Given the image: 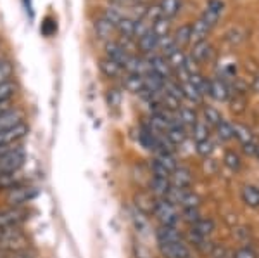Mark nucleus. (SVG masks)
Segmentation results:
<instances>
[{
    "mask_svg": "<svg viewBox=\"0 0 259 258\" xmlns=\"http://www.w3.org/2000/svg\"><path fill=\"white\" fill-rule=\"evenodd\" d=\"M30 248V239L28 236L18 229H0V249L6 253L21 251V249Z\"/></svg>",
    "mask_w": 259,
    "mask_h": 258,
    "instance_id": "obj_1",
    "label": "nucleus"
},
{
    "mask_svg": "<svg viewBox=\"0 0 259 258\" xmlns=\"http://www.w3.org/2000/svg\"><path fill=\"white\" fill-rule=\"evenodd\" d=\"M154 217L159 220V226H171L177 227L180 222V210L177 205H173L166 198H159L156 201V208H154Z\"/></svg>",
    "mask_w": 259,
    "mask_h": 258,
    "instance_id": "obj_2",
    "label": "nucleus"
},
{
    "mask_svg": "<svg viewBox=\"0 0 259 258\" xmlns=\"http://www.w3.org/2000/svg\"><path fill=\"white\" fill-rule=\"evenodd\" d=\"M30 218V211L24 206H9L0 210V229H18Z\"/></svg>",
    "mask_w": 259,
    "mask_h": 258,
    "instance_id": "obj_3",
    "label": "nucleus"
},
{
    "mask_svg": "<svg viewBox=\"0 0 259 258\" xmlns=\"http://www.w3.org/2000/svg\"><path fill=\"white\" fill-rule=\"evenodd\" d=\"M36 196H38V189L35 186L21 184L18 187H14V189L7 191L6 201L9 206H24L28 203H31Z\"/></svg>",
    "mask_w": 259,
    "mask_h": 258,
    "instance_id": "obj_4",
    "label": "nucleus"
},
{
    "mask_svg": "<svg viewBox=\"0 0 259 258\" xmlns=\"http://www.w3.org/2000/svg\"><path fill=\"white\" fill-rule=\"evenodd\" d=\"M26 163V151L23 145H18L16 149H12L11 153H7L4 158H0V175L2 173H11L18 172Z\"/></svg>",
    "mask_w": 259,
    "mask_h": 258,
    "instance_id": "obj_5",
    "label": "nucleus"
},
{
    "mask_svg": "<svg viewBox=\"0 0 259 258\" xmlns=\"http://www.w3.org/2000/svg\"><path fill=\"white\" fill-rule=\"evenodd\" d=\"M159 251L164 258H192L190 246L185 239L177 243H157Z\"/></svg>",
    "mask_w": 259,
    "mask_h": 258,
    "instance_id": "obj_6",
    "label": "nucleus"
},
{
    "mask_svg": "<svg viewBox=\"0 0 259 258\" xmlns=\"http://www.w3.org/2000/svg\"><path fill=\"white\" fill-rule=\"evenodd\" d=\"M30 132V127L26 123H19L12 128H7V130H2L0 132V145H14V144H19L24 137L28 135Z\"/></svg>",
    "mask_w": 259,
    "mask_h": 258,
    "instance_id": "obj_7",
    "label": "nucleus"
},
{
    "mask_svg": "<svg viewBox=\"0 0 259 258\" xmlns=\"http://www.w3.org/2000/svg\"><path fill=\"white\" fill-rule=\"evenodd\" d=\"M147 64H149V69L154 73H157L159 77H162L164 80H171L173 77V69H171L168 59L161 54H152V56H147Z\"/></svg>",
    "mask_w": 259,
    "mask_h": 258,
    "instance_id": "obj_8",
    "label": "nucleus"
},
{
    "mask_svg": "<svg viewBox=\"0 0 259 258\" xmlns=\"http://www.w3.org/2000/svg\"><path fill=\"white\" fill-rule=\"evenodd\" d=\"M130 56H132V54H130L126 49L119 44V42H116V40H107L106 42V57L107 59L118 62V64H121L124 68L128 59H130Z\"/></svg>",
    "mask_w": 259,
    "mask_h": 258,
    "instance_id": "obj_9",
    "label": "nucleus"
},
{
    "mask_svg": "<svg viewBox=\"0 0 259 258\" xmlns=\"http://www.w3.org/2000/svg\"><path fill=\"white\" fill-rule=\"evenodd\" d=\"M157 47H159V36L152 31V28H150V31H147L144 36H140V39L137 40V49H140L145 56L156 54Z\"/></svg>",
    "mask_w": 259,
    "mask_h": 258,
    "instance_id": "obj_10",
    "label": "nucleus"
},
{
    "mask_svg": "<svg viewBox=\"0 0 259 258\" xmlns=\"http://www.w3.org/2000/svg\"><path fill=\"white\" fill-rule=\"evenodd\" d=\"M192 173L189 168H185V166H178L177 170H175L173 173H171L169 177V182L173 187H178V189H190L192 186Z\"/></svg>",
    "mask_w": 259,
    "mask_h": 258,
    "instance_id": "obj_11",
    "label": "nucleus"
},
{
    "mask_svg": "<svg viewBox=\"0 0 259 258\" xmlns=\"http://www.w3.org/2000/svg\"><path fill=\"white\" fill-rule=\"evenodd\" d=\"M171 189V182L169 178H162V177H150L149 180V193L152 194L156 199L166 198Z\"/></svg>",
    "mask_w": 259,
    "mask_h": 258,
    "instance_id": "obj_12",
    "label": "nucleus"
},
{
    "mask_svg": "<svg viewBox=\"0 0 259 258\" xmlns=\"http://www.w3.org/2000/svg\"><path fill=\"white\" fill-rule=\"evenodd\" d=\"M24 120V113L18 107H11L9 111L0 115V132L2 130H7V128H12L16 125L23 123Z\"/></svg>",
    "mask_w": 259,
    "mask_h": 258,
    "instance_id": "obj_13",
    "label": "nucleus"
},
{
    "mask_svg": "<svg viewBox=\"0 0 259 258\" xmlns=\"http://www.w3.org/2000/svg\"><path fill=\"white\" fill-rule=\"evenodd\" d=\"M212 52H214V49H212V45L209 42H200V44H195L192 45V52H190V57L194 59L197 64H202V62L209 61Z\"/></svg>",
    "mask_w": 259,
    "mask_h": 258,
    "instance_id": "obj_14",
    "label": "nucleus"
},
{
    "mask_svg": "<svg viewBox=\"0 0 259 258\" xmlns=\"http://www.w3.org/2000/svg\"><path fill=\"white\" fill-rule=\"evenodd\" d=\"M157 243H177V241H183V234L178 231V227L171 226H159L156 231Z\"/></svg>",
    "mask_w": 259,
    "mask_h": 258,
    "instance_id": "obj_15",
    "label": "nucleus"
},
{
    "mask_svg": "<svg viewBox=\"0 0 259 258\" xmlns=\"http://www.w3.org/2000/svg\"><path fill=\"white\" fill-rule=\"evenodd\" d=\"M99 68L107 78H123L124 77L123 66L114 61H111V59H107V57H102V59L99 61Z\"/></svg>",
    "mask_w": 259,
    "mask_h": 258,
    "instance_id": "obj_16",
    "label": "nucleus"
},
{
    "mask_svg": "<svg viewBox=\"0 0 259 258\" xmlns=\"http://www.w3.org/2000/svg\"><path fill=\"white\" fill-rule=\"evenodd\" d=\"M166 137H168V140L173 145H182L187 140V137H189V130H187V128L183 127V125L180 123V120H178L177 123H173L168 128V132H166Z\"/></svg>",
    "mask_w": 259,
    "mask_h": 258,
    "instance_id": "obj_17",
    "label": "nucleus"
},
{
    "mask_svg": "<svg viewBox=\"0 0 259 258\" xmlns=\"http://www.w3.org/2000/svg\"><path fill=\"white\" fill-rule=\"evenodd\" d=\"M211 28L204 23L202 19H197L195 23H192V33H190V44H200V42H206L207 35H209Z\"/></svg>",
    "mask_w": 259,
    "mask_h": 258,
    "instance_id": "obj_18",
    "label": "nucleus"
},
{
    "mask_svg": "<svg viewBox=\"0 0 259 258\" xmlns=\"http://www.w3.org/2000/svg\"><path fill=\"white\" fill-rule=\"evenodd\" d=\"M21 184H24V175L21 170L11 172V173H2V175H0V189L2 191H11Z\"/></svg>",
    "mask_w": 259,
    "mask_h": 258,
    "instance_id": "obj_19",
    "label": "nucleus"
},
{
    "mask_svg": "<svg viewBox=\"0 0 259 258\" xmlns=\"http://www.w3.org/2000/svg\"><path fill=\"white\" fill-rule=\"evenodd\" d=\"M123 85L128 92L133 94H142L145 90V82L142 75H133V73H126V77H123Z\"/></svg>",
    "mask_w": 259,
    "mask_h": 258,
    "instance_id": "obj_20",
    "label": "nucleus"
},
{
    "mask_svg": "<svg viewBox=\"0 0 259 258\" xmlns=\"http://www.w3.org/2000/svg\"><path fill=\"white\" fill-rule=\"evenodd\" d=\"M209 95L214 101L225 102L230 97V89L227 83L221 80H209Z\"/></svg>",
    "mask_w": 259,
    "mask_h": 258,
    "instance_id": "obj_21",
    "label": "nucleus"
},
{
    "mask_svg": "<svg viewBox=\"0 0 259 258\" xmlns=\"http://www.w3.org/2000/svg\"><path fill=\"white\" fill-rule=\"evenodd\" d=\"M135 205H137V210L144 215H152L154 213V208H156V201L157 199L152 196L150 193H142L139 196L135 198Z\"/></svg>",
    "mask_w": 259,
    "mask_h": 258,
    "instance_id": "obj_22",
    "label": "nucleus"
},
{
    "mask_svg": "<svg viewBox=\"0 0 259 258\" xmlns=\"http://www.w3.org/2000/svg\"><path fill=\"white\" fill-rule=\"evenodd\" d=\"M182 83V92H183V99H187L190 104H194V106H200V104L204 102V95L199 92L197 89H195L192 83L187 80V82H180Z\"/></svg>",
    "mask_w": 259,
    "mask_h": 258,
    "instance_id": "obj_23",
    "label": "nucleus"
},
{
    "mask_svg": "<svg viewBox=\"0 0 259 258\" xmlns=\"http://www.w3.org/2000/svg\"><path fill=\"white\" fill-rule=\"evenodd\" d=\"M177 116H178L180 123H182L185 128H192L195 123L199 122L197 111H195L194 107H190V106H182V107H180V109L177 111Z\"/></svg>",
    "mask_w": 259,
    "mask_h": 258,
    "instance_id": "obj_24",
    "label": "nucleus"
},
{
    "mask_svg": "<svg viewBox=\"0 0 259 258\" xmlns=\"http://www.w3.org/2000/svg\"><path fill=\"white\" fill-rule=\"evenodd\" d=\"M228 104H230V109H232L233 115H242L245 113L247 109V95L239 94V92H230L228 97Z\"/></svg>",
    "mask_w": 259,
    "mask_h": 258,
    "instance_id": "obj_25",
    "label": "nucleus"
},
{
    "mask_svg": "<svg viewBox=\"0 0 259 258\" xmlns=\"http://www.w3.org/2000/svg\"><path fill=\"white\" fill-rule=\"evenodd\" d=\"M242 201L249 208H259V187L252 184L242 187Z\"/></svg>",
    "mask_w": 259,
    "mask_h": 258,
    "instance_id": "obj_26",
    "label": "nucleus"
},
{
    "mask_svg": "<svg viewBox=\"0 0 259 258\" xmlns=\"http://www.w3.org/2000/svg\"><path fill=\"white\" fill-rule=\"evenodd\" d=\"M190 229L194 232H197V234L204 236V238H209L212 232L216 231V224L212 218H200L195 224H192Z\"/></svg>",
    "mask_w": 259,
    "mask_h": 258,
    "instance_id": "obj_27",
    "label": "nucleus"
},
{
    "mask_svg": "<svg viewBox=\"0 0 259 258\" xmlns=\"http://www.w3.org/2000/svg\"><path fill=\"white\" fill-rule=\"evenodd\" d=\"M190 132H192V139H194L195 144H197V142H202V140H209L211 127L199 120V122L190 128Z\"/></svg>",
    "mask_w": 259,
    "mask_h": 258,
    "instance_id": "obj_28",
    "label": "nucleus"
},
{
    "mask_svg": "<svg viewBox=\"0 0 259 258\" xmlns=\"http://www.w3.org/2000/svg\"><path fill=\"white\" fill-rule=\"evenodd\" d=\"M159 7H161V12L164 18L173 19L175 16L182 11V0H161Z\"/></svg>",
    "mask_w": 259,
    "mask_h": 258,
    "instance_id": "obj_29",
    "label": "nucleus"
},
{
    "mask_svg": "<svg viewBox=\"0 0 259 258\" xmlns=\"http://www.w3.org/2000/svg\"><path fill=\"white\" fill-rule=\"evenodd\" d=\"M154 160H157L159 163L164 166L166 170H168L169 173H173L175 170L178 168V161L177 158H175V153H168V151H157L156 153V158Z\"/></svg>",
    "mask_w": 259,
    "mask_h": 258,
    "instance_id": "obj_30",
    "label": "nucleus"
},
{
    "mask_svg": "<svg viewBox=\"0 0 259 258\" xmlns=\"http://www.w3.org/2000/svg\"><path fill=\"white\" fill-rule=\"evenodd\" d=\"M135 23L137 19H132V18H123L118 23V26H116V30L123 39H132L135 40Z\"/></svg>",
    "mask_w": 259,
    "mask_h": 258,
    "instance_id": "obj_31",
    "label": "nucleus"
},
{
    "mask_svg": "<svg viewBox=\"0 0 259 258\" xmlns=\"http://www.w3.org/2000/svg\"><path fill=\"white\" fill-rule=\"evenodd\" d=\"M190 33H192V23H185L173 33V39L177 42L180 49H183L185 45L190 44Z\"/></svg>",
    "mask_w": 259,
    "mask_h": 258,
    "instance_id": "obj_32",
    "label": "nucleus"
},
{
    "mask_svg": "<svg viewBox=\"0 0 259 258\" xmlns=\"http://www.w3.org/2000/svg\"><path fill=\"white\" fill-rule=\"evenodd\" d=\"M202 115H204L202 122L207 123L212 128H216L221 122H223V116H221V113H220L218 109H216V107H212V106H204Z\"/></svg>",
    "mask_w": 259,
    "mask_h": 258,
    "instance_id": "obj_33",
    "label": "nucleus"
},
{
    "mask_svg": "<svg viewBox=\"0 0 259 258\" xmlns=\"http://www.w3.org/2000/svg\"><path fill=\"white\" fill-rule=\"evenodd\" d=\"M166 59H168L171 69H173V75H175L177 71H182V69H183V66H185V59H187V54L183 52V49H177V51H175L173 54H169Z\"/></svg>",
    "mask_w": 259,
    "mask_h": 258,
    "instance_id": "obj_34",
    "label": "nucleus"
},
{
    "mask_svg": "<svg viewBox=\"0 0 259 258\" xmlns=\"http://www.w3.org/2000/svg\"><path fill=\"white\" fill-rule=\"evenodd\" d=\"M233 137H235V139H239L242 145L249 144V142H254V135H252V132H250V128L245 127V125H242V123L233 125Z\"/></svg>",
    "mask_w": 259,
    "mask_h": 258,
    "instance_id": "obj_35",
    "label": "nucleus"
},
{
    "mask_svg": "<svg viewBox=\"0 0 259 258\" xmlns=\"http://www.w3.org/2000/svg\"><path fill=\"white\" fill-rule=\"evenodd\" d=\"M177 49H180L177 45V42H175L173 35H166V36H161L159 39V47H157V51H161V56L168 57L169 54H173Z\"/></svg>",
    "mask_w": 259,
    "mask_h": 258,
    "instance_id": "obj_36",
    "label": "nucleus"
},
{
    "mask_svg": "<svg viewBox=\"0 0 259 258\" xmlns=\"http://www.w3.org/2000/svg\"><path fill=\"white\" fill-rule=\"evenodd\" d=\"M18 92V83L16 82H6L0 83V102H11L12 97Z\"/></svg>",
    "mask_w": 259,
    "mask_h": 258,
    "instance_id": "obj_37",
    "label": "nucleus"
},
{
    "mask_svg": "<svg viewBox=\"0 0 259 258\" xmlns=\"http://www.w3.org/2000/svg\"><path fill=\"white\" fill-rule=\"evenodd\" d=\"M200 203H202V199H200L199 194H195L194 191L187 189L185 193H183L182 199H180L178 206H182V208H200Z\"/></svg>",
    "mask_w": 259,
    "mask_h": 258,
    "instance_id": "obj_38",
    "label": "nucleus"
},
{
    "mask_svg": "<svg viewBox=\"0 0 259 258\" xmlns=\"http://www.w3.org/2000/svg\"><path fill=\"white\" fill-rule=\"evenodd\" d=\"M189 82H190L192 85H194L195 89H197L202 95H209V80H207V78H204L200 73L190 75V77H189Z\"/></svg>",
    "mask_w": 259,
    "mask_h": 258,
    "instance_id": "obj_39",
    "label": "nucleus"
},
{
    "mask_svg": "<svg viewBox=\"0 0 259 258\" xmlns=\"http://www.w3.org/2000/svg\"><path fill=\"white\" fill-rule=\"evenodd\" d=\"M116 28L112 26L111 23H107L104 18H99L97 21H95V33H97V36L99 39H102V40H107L111 36V33L114 31Z\"/></svg>",
    "mask_w": 259,
    "mask_h": 258,
    "instance_id": "obj_40",
    "label": "nucleus"
},
{
    "mask_svg": "<svg viewBox=\"0 0 259 258\" xmlns=\"http://www.w3.org/2000/svg\"><path fill=\"white\" fill-rule=\"evenodd\" d=\"M106 101H107V106L111 107V109H118L121 106V101H123V94H121L119 89H116V87H112L106 92Z\"/></svg>",
    "mask_w": 259,
    "mask_h": 258,
    "instance_id": "obj_41",
    "label": "nucleus"
},
{
    "mask_svg": "<svg viewBox=\"0 0 259 258\" xmlns=\"http://www.w3.org/2000/svg\"><path fill=\"white\" fill-rule=\"evenodd\" d=\"M223 163L227 165V168H230L232 172H239L242 166V160L235 151H227L223 156Z\"/></svg>",
    "mask_w": 259,
    "mask_h": 258,
    "instance_id": "obj_42",
    "label": "nucleus"
},
{
    "mask_svg": "<svg viewBox=\"0 0 259 258\" xmlns=\"http://www.w3.org/2000/svg\"><path fill=\"white\" fill-rule=\"evenodd\" d=\"M214 130H216V135H218V139L223 140V142H227V140L233 139V125L228 123V122H225V120L214 128Z\"/></svg>",
    "mask_w": 259,
    "mask_h": 258,
    "instance_id": "obj_43",
    "label": "nucleus"
},
{
    "mask_svg": "<svg viewBox=\"0 0 259 258\" xmlns=\"http://www.w3.org/2000/svg\"><path fill=\"white\" fill-rule=\"evenodd\" d=\"M225 39H227V42L230 45H239L245 40V31L239 26L230 28V30L227 31V35H225Z\"/></svg>",
    "mask_w": 259,
    "mask_h": 258,
    "instance_id": "obj_44",
    "label": "nucleus"
},
{
    "mask_svg": "<svg viewBox=\"0 0 259 258\" xmlns=\"http://www.w3.org/2000/svg\"><path fill=\"white\" fill-rule=\"evenodd\" d=\"M169 30H171V19H168V18H161L152 24V31L156 33L159 39L161 36L169 35Z\"/></svg>",
    "mask_w": 259,
    "mask_h": 258,
    "instance_id": "obj_45",
    "label": "nucleus"
},
{
    "mask_svg": "<svg viewBox=\"0 0 259 258\" xmlns=\"http://www.w3.org/2000/svg\"><path fill=\"white\" fill-rule=\"evenodd\" d=\"M100 18H104L107 21V23H111L112 26H118V23L121 19L124 18L123 14H121V12L116 9V7H107V9H104V12H102V16H100Z\"/></svg>",
    "mask_w": 259,
    "mask_h": 258,
    "instance_id": "obj_46",
    "label": "nucleus"
},
{
    "mask_svg": "<svg viewBox=\"0 0 259 258\" xmlns=\"http://www.w3.org/2000/svg\"><path fill=\"white\" fill-rule=\"evenodd\" d=\"M180 217H182V220H185L189 226H192V224H195L197 220L202 218V215H200L199 208H182Z\"/></svg>",
    "mask_w": 259,
    "mask_h": 258,
    "instance_id": "obj_47",
    "label": "nucleus"
},
{
    "mask_svg": "<svg viewBox=\"0 0 259 258\" xmlns=\"http://www.w3.org/2000/svg\"><path fill=\"white\" fill-rule=\"evenodd\" d=\"M14 75V64L11 61H0V83L11 82Z\"/></svg>",
    "mask_w": 259,
    "mask_h": 258,
    "instance_id": "obj_48",
    "label": "nucleus"
},
{
    "mask_svg": "<svg viewBox=\"0 0 259 258\" xmlns=\"http://www.w3.org/2000/svg\"><path fill=\"white\" fill-rule=\"evenodd\" d=\"M220 16H221V12H216V11L209 9V7H206L204 12H202V16H200V19H202L209 28H212V26H216V24H218Z\"/></svg>",
    "mask_w": 259,
    "mask_h": 258,
    "instance_id": "obj_49",
    "label": "nucleus"
},
{
    "mask_svg": "<svg viewBox=\"0 0 259 258\" xmlns=\"http://www.w3.org/2000/svg\"><path fill=\"white\" fill-rule=\"evenodd\" d=\"M197 155L202 156V158H207L212 155V151H214V144L211 142V140H202V142H197Z\"/></svg>",
    "mask_w": 259,
    "mask_h": 258,
    "instance_id": "obj_50",
    "label": "nucleus"
},
{
    "mask_svg": "<svg viewBox=\"0 0 259 258\" xmlns=\"http://www.w3.org/2000/svg\"><path fill=\"white\" fill-rule=\"evenodd\" d=\"M150 170H152V177H162V178L171 177V173L157 160H152V163H150Z\"/></svg>",
    "mask_w": 259,
    "mask_h": 258,
    "instance_id": "obj_51",
    "label": "nucleus"
},
{
    "mask_svg": "<svg viewBox=\"0 0 259 258\" xmlns=\"http://www.w3.org/2000/svg\"><path fill=\"white\" fill-rule=\"evenodd\" d=\"M6 258H36V253L33 249L26 248V249H21V251H14V253H7Z\"/></svg>",
    "mask_w": 259,
    "mask_h": 258,
    "instance_id": "obj_52",
    "label": "nucleus"
},
{
    "mask_svg": "<svg viewBox=\"0 0 259 258\" xmlns=\"http://www.w3.org/2000/svg\"><path fill=\"white\" fill-rule=\"evenodd\" d=\"M233 258H257V255L254 253V249H250V248H240L235 251Z\"/></svg>",
    "mask_w": 259,
    "mask_h": 258,
    "instance_id": "obj_53",
    "label": "nucleus"
},
{
    "mask_svg": "<svg viewBox=\"0 0 259 258\" xmlns=\"http://www.w3.org/2000/svg\"><path fill=\"white\" fill-rule=\"evenodd\" d=\"M242 148H244V153H245V155H249V156H254V155H256V142L244 144Z\"/></svg>",
    "mask_w": 259,
    "mask_h": 258,
    "instance_id": "obj_54",
    "label": "nucleus"
},
{
    "mask_svg": "<svg viewBox=\"0 0 259 258\" xmlns=\"http://www.w3.org/2000/svg\"><path fill=\"white\" fill-rule=\"evenodd\" d=\"M250 89L254 90V92H259V73L254 75L252 78V83H250Z\"/></svg>",
    "mask_w": 259,
    "mask_h": 258,
    "instance_id": "obj_55",
    "label": "nucleus"
},
{
    "mask_svg": "<svg viewBox=\"0 0 259 258\" xmlns=\"http://www.w3.org/2000/svg\"><path fill=\"white\" fill-rule=\"evenodd\" d=\"M11 102H0V115L2 113H6V111H9L11 109Z\"/></svg>",
    "mask_w": 259,
    "mask_h": 258,
    "instance_id": "obj_56",
    "label": "nucleus"
},
{
    "mask_svg": "<svg viewBox=\"0 0 259 258\" xmlns=\"http://www.w3.org/2000/svg\"><path fill=\"white\" fill-rule=\"evenodd\" d=\"M254 156H256V160L259 161V144H256V155Z\"/></svg>",
    "mask_w": 259,
    "mask_h": 258,
    "instance_id": "obj_57",
    "label": "nucleus"
},
{
    "mask_svg": "<svg viewBox=\"0 0 259 258\" xmlns=\"http://www.w3.org/2000/svg\"><path fill=\"white\" fill-rule=\"evenodd\" d=\"M7 256V253L6 251H2V249H0V258H6Z\"/></svg>",
    "mask_w": 259,
    "mask_h": 258,
    "instance_id": "obj_58",
    "label": "nucleus"
},
{
    "mask_svg": "<svg viewBox=\"0 0 259 258\" xmlns=\"http://www.w3.org/2000/svg\"><path fill=\"white\" fill-rule=\"evenodd\" d=\"M257 258H259V256H257Z\"/></svg>",
    "mask_w": 259,
    "mask_h": 258,
    "instance_id": "obj_59",
    "label": "nucleus"
}]
</instances>
